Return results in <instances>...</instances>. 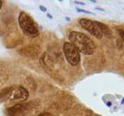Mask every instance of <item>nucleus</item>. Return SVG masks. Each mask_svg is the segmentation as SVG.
Returning a JSON list of instances; mask_svg holds the SVG:
<instances>
[{"mask_svg": "<svg viewBox=\"0 0 124 116\" xmlns=\"http://www.w3.org/2000/svg\"><path fill=\"white\" fill-rule=\"evenodd\" d=\"M69 41L84 55H91L96 50V45L92 40L81 32L72 31L69 34Z\"/></svg>", "mask_w": 124, "mask_h": 116, "instance_id": "f257e3e1", "label": "nucleus"}, {"mask_svg": "<svg viewBox=\"0 0 124 116\" xmlns=\"http://www.w3.org/2000/svg\"><path fill=\"white\" fill-rule=\"evenodd\" d=\"M29 95V91L22 86L8 87L0 91V102H24Z\"/></svg>", "mask_w": 124, "mask_h": 116, "instance_id": "f03ea898", "label": "nucleus"}, {"mask_svg": "<svg viewBox=\"0 0 124 116\" xmlns=\"http://www.w3.org/2000/svg\"><path fill=\"white\" fill-rule=\"evenodd\" d=\"M20 28L26 35L29 37H37L40 34L33 18L26 12H21L18 17Z\"/></svg>", "mask_w": 124, "mask_h": 116, "instance_id": "7ed1b4c3", "label": "nucleus"}, {"mask_svg": "<svg viewBox=\"0 0 124 116\" xmlns=\"http://www.w3.org/2000/svg\"><path fill=\"white\" fill-rule=\"evenodd\" d=\"M65 57L70 65H78L80 62V52L71 42H65L63 45Z\"/></svg>", "mask_w": 124, "mask_h": 116, "instance_id": "20e7f679", "label": "nucleus"}, {"mask_svg": "<svg viewBox=\"0 0 124 116\" xmlns=\"http://www.w3.org/2000/svg\"><path fill=\"white\" fill-rule=\"evenodd\" d=\"M79 24L84 29L88 31L91 35L93 36H95L97 39H101L103 37V33L100 30L99 27L97 26L96 21H91L90 19H86V18H82L79 20Z\"/></svg>", "mask_w": 124, "mask_h": 116, "instance_id": "39448f33", "label": "nucleus"}, {"mask_svg": "<svg viewBox=\"0 0 124 116\" xmlns=\"http://www.w3.org/2000/svg\"><path fill=\"white\" fill-rule=\"evenodd\" d=\"M28 108L29 106L27 104H23V103L16 104L15 106L8 108L6 113L9 116H20L28 110Z\"/></svg>", "mask_w": 124, "mask_h": 116, "instance_id": "423d86ee", "label": "nucleus"}, {"mask_svg": "<svg viewBox=\"0 0 124 116\" xmlns=\"http://www.w3.org/2000/svg\"><path fill=\"white\" fill-rule=\"evenodd\" d=\"M40 64L44 69L48 71L54 67V60L47 52H43L40 58Z\"/></svg>", "mask_w": 124, "mask_h": 116, "instance_id": "0eeeda50", "label": "nucleus"}, {"mask_svg": "<svg viewBox=\"0 0 124 116\" xmlns=\"http://www.w3.org/2000/svg\"><path fill=\"white\" fill-rule=\"evenodd\" d=\"M19 52H21L20 54H23L24 56L35 58L39 52V49L37 48L35 46H26V47L23 48L22 50H20Z\"/></svg>", "mask_w": 124, "mask_h": 116, "instance_id": "6e6552de", "label": "nucleus"}, {"mask_svg": "<svg viewBox=\"0 0 124 116\" xmlns=\"http://www.w3.org/2000/svg\"><path fill=\"white\" fill-rule=\"evenodd\" d=\"M96 22H97V26L99 27L100 30L102 31V33H103V35H105V36L108 37V38L111 37L112 34H111V30H110V29L108 28V26H107L106 24H104V23H103V22H100L96 21Z\"/></svg>", "mask_w": 124, "mask_h": 116, "instance_id": "1a4fd4ad", "label": "nucleus"}, {"mask_svg": "<svg viewBox=\"0 0 124 116\" xmlns=\"http://www.w3.org/2000/svg\"><path fill=\"white\" fill-rule=\"evenodd\" d=\"M78 11H79V12H83V13H86V14H91V15H95V14L93 13V12H91V11H88V10H82V9H78V8L77 9Z\"/></svg>", "mask_w": 124, "mask_h": 116, "instance_id": "9d476101", "label": "nucleus"}, {"mask_svg": "<svg viewBox=\"0 0 124 116\" xmlns=\"http://www.w3.org/2000/svg\"><path fill=\"white\" fill-rule=\"evenodd\" d=\"M119 33H120V36L122 38V41L124 42V30L123 29H119Z\"/></svg>", "mask_w": 124, "mask_h": 116, "instance_id": "9b49d317", "label": "nucleus"}, {"mask_svg": "<svg viewBox=\"0 0 124 116\" xmlns=\"http://www.w3.org/2000/svg\"><path fill=\"white\" fill-rule=\"evenodd\" d=\"M39 9H40V10H41L42 12H46V8L44 7V6L40 5V6H39Z\"/></svg>", "mask_w": 124, "mask_h": 116, "instance_id": "f8f14e48", "label": "nucleus"}, {"mask_svg": "<svg viewBox=\"0 0 124 116\" xmlns=\"http://www.w3.org/2000/svg\"><path fill=\"white\" fill-rule=\"evenodd\" d=\"M37 116H52V114H49V113H43V114H39V115H37Z\"/></svg>", "mask_w": 124, "mask_h": 116, "instance_id": "ddd939ff", "label": "nucleus"}, {"mask_svg": "<svg viewBox=\"0 0 124 116\" xmlns=\"http://www.w3.org/2000/svg\"><path fill=\"white\" fill-rule=\"evenodd\" d=\"M75 4H81V5H85V4H84V3L78 2V1H75Z\"/></svg>", "mask_w": 124, "mask_h": 116, "instance_id": "4468645a", "label": "nucleus"}, {"mask_svg": "<svg viewBox=\"0 0 124 116\" xmlns=\"http://www.w3.org/2000/svg\"><path fill=\"white\" fill-rule=\"evenodd\" d=\"M2 5H3V1H1V0H0V9L2 8Z\"/></svg>", "mask_w": 124, "mask_h": 116, "instance_id": "2eb2a0df", "label": "nucleus"}, {"mask_svg": "<svg viewBox=\"0 0 124 116\" xmlns=\"http://www.w3.org/2000/svg\"><path fill=\"white\" fill-rule=\"evenodd\" d=\"M47 17H49V18H53V16H52V15H50V14H47Z\"/></svg>", "mask_w": 124, "mask_h": 116, "instance_id": "dca6fc26", "label": "nucleus"}, {"mask_svg": "<svg viewBox=\"0 0 124 116\" xmlns=\"http://www.w3.org/2000/svg\"><path fill=\"white\" fill-rule=\"evenodd\" d=\"M66 21H71V18H70V17H66Z\"/></svg>", "mask_w": 124, "mask_h": 116, "instance_id": "f3484780", "label": "nucleus"}, {"mask_svg": "<svg viewBox=\"0 0 124 116\" xmlns=\"http://www.w3.org/2000/svg\"><path fill=\"white\" fill-rule=\"evenodd\" d=\"M96 9H97V10H103V9H100V8H96Z\"/></svg>", "mask_w": 124, "mask_h": 116, "instance_id": "a211bd4d", "label": "nucleus"}]
</instances>
